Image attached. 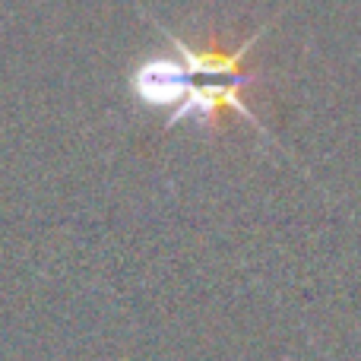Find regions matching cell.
Segmentation results:
<instances>
[{
    "mask_svg": "<svg viewBox=\"0 0 361 361\" xmlns=\"http://www.w3.org/2000/svg\"><path fill=\"white\" fill-rule=\"evenodd\" d=\"M133 89L146 105H162V108H178L184 102L187 89H190V73L175 61H146L143 67L133 73Z\"/></svg>",
    "mask_w": 361,
    "mask_h": 361,
    "instance_id": "cell-1",
    "label": "cell"
}]
</instances>
